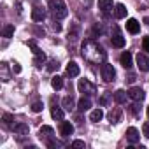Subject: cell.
<instances>
[{
  "mask_svg": "<svg viewBox=\"0 0 149 149\" xmlns=\"http://www.w3.org/2000/svg\"><path fill=\"white\" fill-rule=\"evenodd\" d=\"M83 56L93 63H98L105 60V51L98 42H95L93 39H88L83 42Z\"/></svg>",
  "mask_w": 149,
  "mask_h": 149,
  "instance_id": "cell-1",
  "label": "cell"
},
{
  "mask_svg": "<svg viewBox=\"0 0 149 149\" xmlns=\"http://www.w3.org/2000/svg\"><path fill=\"white\" fill-rule=\"evenodd\" d=\"M49 9H51V14L54 16V19H63L68 14L63 0H49Z\"/></svg>",
  "mask_w": 149,
  "mask_h": 149,
  "instance_id": "cell-2",
  "label": "cell"
},
{
  "mask_svg": "<svg viewBox=\"0 0 149 149\" xmlns=\"http://www.w3.org/2000/svg\"><path fill=\"white\" fill-rule=\"evenodd\" d=\"M114 77H116L114 67L109 65V63H104V65H102V79H104L105 83H111V81H114Z\"/></svg>",
  "mask_w": 149,
  "mask_h": 149,
  "instance_id": "cell-3",
  "label": "cell"
},
{
  "mask_svg": "<svg viewBox=\"0 0 149 149\" xmlns=\"http://www.w3.org/2000/svg\"><path fill=\"white\" fill-rule=\"evenodd\" d=\"M77 90H79L81 93H84V95H93V93L97 91V88H95L88 79H79V83H77Z\"/></svg>",
  "mask_w": 149,
  "mask_h": 149,
  "instance_id": "cell-4",
  "label": "cell"
},
{
  "mask_svg": "<svg viewBox=\"0 0 149 149\" xmlns=\"http://www.w3.org/2000/svg\"><path fill=\"white\" fill-rule=\"evenodd\" d=\"M128 97H130L132 100H135V102H140V100H144V91H142V88H139V86H132V88L128 90Z\"/></svg>",
  "mask_w": 149,
  "mask_h": 149,
  "instance_id": "cell-5",
  "label": "cell"
},
{
  "mask_svg": "<svg viewBox=\"0 0 149 149\" xmlns=\"http://www.w3.org/2000/svg\"><path fill=\"white\" fill-rule=\"evenodd\" d=\"M74 133V125L70 121H61L60 125V135L61 137H70Z\"/></svg>",
  "mask_w": 149,
  "mask_h": 149,
  "instance_id": "cell-6",
  "label": "cell"
},
{
  "mask_svg": "<svg viewBox=\"0 0 149 149\" xmlns=\"http://www.w3.org/2000/svg\"><path fill=\"white\" fill-rule=\"evenodd\" d=\"M137 67H139V70L147 72V70H149V58H147L146 54L139 53V54H137Z\"/></svg>",
  "mask_w": 149,
  "mask_h": 149,
  "instance_id": "cell-7",
  "label": "cell"
},
{
  "mask_svg": "<svg viewBox=\"0 0 149 149\" xmlns=\"http://www.w3.org/2000/svg\"><path fill=\"white\" fill-rule=\"evenodd\" d=\"M32 19L33 21H44L46 19V11L42 9V7H39V6H35L33 9H32Z\"/></svg>",
  "mask_w": 149,
  "mask_h": 149,
  "instance_id": "cell-8",
  "label": "cell"
},
{
  "mask_svg": "<svg viewBox=\"0 0 149 149\" xmlns=\"http://www.w3.org/2000/svg\"><path fill=\"white\" fill-rule=\"evenodd\" d=\"M119 61H121V65H123L125 68H130V67L133 65V56H132V53H130V51H125V53L119 56Z\"/></svg>",
  "mask_w": 149,
  "mask_h": 149,
  "instance_id": "cell-9",
  "label": "cell"
},
{
  "mask_svg": "<svg viewBox=\"0 0 149 149\" xmlns=\"http://www.w3.org/2000/svg\"><path fill=\"white\" fill-rule=\"evenodd\" d=\"M126 139L132 142V144H137L139 140H140V135H139V130L137 128H133V126H130L128 130H126Z\"/></svg>",
  "mask_w": 149,
  "mask_h": 149,
  "instance_id": "cell-10",
  "label": "cell"
},
{
  "mask_svg": "<svg viewBox=\"0 0 149 149\" xmlns=\"http://www.w3.org/2000/svg\"><path fill=\"white\" fill-rule=\"evenodd\" d=\"M126 30H128L130 33H133V35H135V33H139V32H140V23H139L137 19H133V18H132V19H128V21H126Z\"/></svg>",
  "mask_w": 149,
  "mask_h": 149,
  "instance_id": "cell-11",
  "label": "cell"
},
{
  "mask_svg": "<svg viewBox=\"0 0 149 149\" xmlns=\"http://www.w3.org/2000/svg\"><path fill=\"white\" fill-rule=\"evenodd\" d=\"M79 65L76 63V61H68V65H67V74L70 77H77L79 76Z\"/></svg>",
  "mask_w": 149,
  "mask_h": 149,
  "instance_id": "cell-12",
  "label": "cell"
},
{
  "mask_svg": "<svg viewBox=\"0 0 149 149\" xmlns=\"http://www.w3.org/2000/svg\"><path fill=\"white\" fill-rule=\"evenodd\" d=\"M126 14H128V9H126L123 4H116V7H114V16H116L118 19H123V18H126Z\"/></svg>",
  "mask_w": 149,
  "mask_h": 149,
  "instance_id": "cell-13",
  "label": "cell"
},
{
  "mask_svg": "<svg viewBox=\"0 0 149 149\" xmlns=\"http://www.w3.org/2000/svg\"><path fill=\"white\" fill-rule=\"evenodd\" d=\"M90 107H91V100L88 98V97H83L79 102H77V109H79V112H84V111H90Z\"/></svg>",
  "mask_w": 149,
  "mask_h": 149,
  "instance_id": "cell-14",
  "label": "cell"
},
{
  "mask_svg": "<svg viewBox=\"0 0 149 149\" xmlns=\"http://www.w3.org/2000/svg\"><path fill=\"white\" fill-rule=\"evenodd\" d=\"M61 105H63L67 111H72L74 107H76V100H74V97H72V95H68V97H65V98L61 100Z\"/></svg>",
  "mask_w": 149,
  "mask_h": 149,
  "instance_id": "cell-15",
  "label": "cell"
},
{
  "mask_svg": "<svg viewBox=\"0 0 149 149\" xmlns=\"http://www.w3.org/2000/svg\"><path fill=\"white\" fill-rule=\"evenodd\" d=\"M126 97H128V91H125V90H118V91L114 93L116 104H125V102H126Z\"/></svg>",
  "mask_w": 149,
  "mask_h": 149,
  "instance_id": "cell-16",
  "label": "cell"
},
{
  "mask_svg": "<svg viewBox=\"0 0 149 149\" xmlns=\"http://www.w3.org/2000/svg\"><path fill=\"white\" fill-rule=\"evenodd\" d=\"M98 9L102 13H109L112 9V0H98Z\"/></svg>",
  "mask_w": 149,
  "mask_h": 149,
  "instance_id": "cell-17",
  "label": "cell"
},
{
  "mask_svg": "<svg viewBox=\"0 0 149 149\" xmlns=\"http://www.w3.org/2000/svg\"><path fill=\"white\" fill-rule=\"evenodd\" d=\"M111 42H112V46H114V47H125V37H121L119 33L112 35Z\"/></svg>",
  "mask_w": 149,
  "mask_h": 149,
  "instance_id": "cell-18",
  "label": "cell"
},
{
  "mask_svg": "<svg viewBox=\"0 0 149 149\" xmlns=\"http://www.w3.org/2000/svg\"><path fill=\"white\" fill-rule=\"evenodd\" d=\"M102 118H104V111H102V109H95V111H91V114H90V121H93V123H98Z\"/></svg>",
  "mask_w": 149,
  "mask_h": 149,
  "instance_id": "cell-19",
  "label": "cell"
},
{
  "mask_svg": "<svg viewBox=\"0 0 149 149\" xmlns=\"http://www.w3.org/2000/svg\"><path fill=\"white\" fill-rule=\"evenodd\" d=\"M109 121L111 123H119L121 121V111L119 109H112L109 112Z\"/></svg>",
  "mask_w": 149,
  "mask_h": 149,
  "instance_id": "cell-20",
  "label": "cell"
},
{
  "mask_svg": "<svg viewBox=\"0 0 149 149\" xmlns=\"http://www.w3.org/2000/svg\"><path fill=\"white\" fill-rule=\"evenodd\" d=\"M44 61H46V54L40 51V53H37L35 54V58H33V65L37 67V68H40L42 65H44Z\"/></svg>",
  "mask_w": 149,
  "mask_h": 149,
  "instance_id": "cell-21",
  "label": "cell"
},
{
  "mask_svg": "<svg viewBox=\"0 0 149 149\" xmlns=\"http://www.w3.org/2000/svg\"><path fill=\"white\" fill-rule=\"evenodd\" d=\"M51 116H53V119H58V121H63V111L60 109V107H51Z\"/></svg>",
  "mask_w": 149,
  "mask_h": 149,
  "instance_id": "cell-22",
  "label": "cell"
},
{
  "mask_svg": "<svg viewBox=\"0 0 149 149\" xmlns=\"http://www.w3.org/2000/svg\"><path fill=\"white\" fill-rule=\"evenodd\" d=\"M13 130H14L16 133H19V135H26V133H28V126H26V125H23V123L13 125Z\"/></svg>",
  "mask_w": 149,
  "mask_h": 149,
  "instance_id": "cell-23",
  "label": "cell"
},
{
  "mask_svg": "<svg viewBox=\"0 0 149 149\" xmlns=\"http://www.w3.org/2000/svg\"><path fill=\"white\" fill-rule=\"evenodd\" d=\"M51 86H53L54 90H61V88H63V79H61L60 76H54V77L51 79Z\"/></svg>",
  "mask_w": 149,
  "mask_h": 149,
  "instance_id": "cell-24",
  "label": "cell"
},
{
  "mask_svg": "<svg viewBox=\"0 0 149 149\" xmlns=\"http://www.w3.org/2000/svg\"><path fill=\"white\" fill-rule=\"evenodd\" d=\"M13 33H14V26L13 25H7V26H4V37H13Z\"/></svg>",
  "mask_w": 149,
  "mask_h": 149,
  "instance_id": "cell-25",
  "label": "cell"
},
{
  "mask_svg": "<svg viewBox=\"0 0 149 149\" xmlns=\"http://www.w3.org/2000/svg\"><path fill=\"white\" fill-rule=\"evenodd\" d=\"M58 68H60V65H58L56 60H51V61L47 63V70H49V72H54V70H58Z\"/></svg>",
  "mask_w": 149,
  "mask_h": 149,
  "instance_id": "cell-26",
  "label": "cell"
},
{
  "mask_svg": "<svg viewBox=\"0 0 149 149\" xmlns=\"http://www.w3.org/2000/svg\"><path fill=\"white\" fill-rule=\"evenodd\" d=\"M53 133H54V130H53L51 126H42V128H40V137H42V135H53Z\"/></svg>",
  "mask_w": 149,
  "mask_h": 149,
  "instance_id": "cell-27",
  "label": "cell"
},
{
  "mask_svg": "<svg viewBox=\"0 0 149 149\" xmlns=\"http://www.w3.org/2000/svg\"><path fill=\"white\" fill-rule=\"evenodd\" d=\"M42 107H44V105H42V102H35V104L32 105V111H33V112H40V111H42Z\"/></svg>",
  "mask_w": 149,
  "mask_h": 149,
  "instance_id": "cell-28",
  "label": "cell"
},
{
  "mask_svg": "<svg viewBox=\"0 0 149 149\" xmlns=\"http://www.w3.org/2000/svg\"><path fill=\"white\" fill-rule=\"evenodd\" d=\"M142 49L144 51H149V37H144L142 39Z\"/></svg>",
  "mask_w": 149,
  "mask_h": 149,
  "instance_id": "cell-29",
  "label": "cell"
},
{
  "mask_svg": "<svg viewBox=\"0 0 149 149\" xmlns=\"http://www.w3.org/2000/svg\"><path fill=\"white\" fill-rule=\"evenodd\" d=\"M28 46H30V47L33 49V54H37V53H40V49H39V47L35 46V42H33V40H30V42H28Z\"/></svg>",
  "mask_w": 149,
  "mask_h": 149,
  "instance_id": "cell-30",
  "label": "cell"
},
{
  "mask_svg": "<svg viewBox=\"0 0 149 149\" xmlns=\"http://www.w3.org/2000/svg\"><path fill=\"white\" fill-rule=\"evenodd\" d=\"M13 116L11 114H4V121H6V125H13Z\"/></svg>",
  "mask_w": 149,
  "mask_h": 149,
  "instance_id": "cell-31",
  "label": "cell"
},
{
  "mask_svg": "<svg viewBox=\"0 0 149 149\" xmlns=\"http://www.w3.org/2000/svg\"><path fill=\"white\" fill-rule=\"evenodd\" d=\"M142 132H144V135L149 139V123H144V125H142Z\"/></svg>",
  "mask_w": 149,
  "mask_h": 149,
  "instance_id": "cell-32",
  "label": "cell"
},
{
  "mask_svg": "<svg viewBox=\"0 0 149 149\" xmlns=\"http://www.w3.org/2000/svg\"><path fill=\"white\" fill-rule=\"evenodd\" d=\"M72 147H84V142L83 140H74L72 142Z\"/></svg>",
  "mask_w": 149,
  "mask_h": 149,
  "instance_id": "cell-33",
  "label": "cell"
},
{
  "mask_svg": "<svg viewBox=\"0 0 149 149\" xmlns=\"http://www.w3.org/2000/svg\"><path fill=\"white\" fill-rule=\"evenodd\" d=\"M13 70H14L16 74H19V72H21V65H18V63H14V67H13Z\"/></svg>",
  "mask_w": 149,
  "mask_h": 149,
  "instance_id": "cell-34",
  "label": "cell"
},
{
  "mask_svg": "<svg viewBox=\"0 0 149 149\" xmlns=\"http://www.w3.org/2000/svg\"><path fill=\"white\" fill-rule=\"evenodd\" d=\"M53 28H54L56 32H60V30H61V25H60V23H53Z\"/></svg>",
  "mask_w": 149,
  "mask_h": 149,
  "instance_id": "cell-35",
  "label": "cell"
},
{
  "mask_svg": "<svg viewBox=\"0 0 149 149\" xmlns=\"http://www.w3.org/2000/svg\"><path fill=\"white\" fill-rule=\"evenodd\" d=\"M132 112H133V114H139V105L133 104V105H132Z\"/></svg>",
  "mask_w": 149,
  "mask_h": 149,
  "instance_id": "cell-36",
  "label": "cell"
},
{
  "mask_svg": "<svg viewBox=\"0 0 149 149\" xmlns=\"http://www.w3.org/2000/svg\"><path fill=\"white\" fill-rule=\"evenodd\" d=\"M100 104H102V105H107V98H105V97H102V98H100Z\"/></svg>",
  "mask_w": 149,
  "mask_h": 149,
  "instance_id": "cell-37",
  "label": "cell"
},
{
  "mask_svg": "<svg viewBox=\"0 0 149 149\" xmlns=\"http://www.w3.org/2000/svg\"><path fill=\"white\" fill-rule=\"evenodd\" d=\"M144 23H146V25L149 26V18H144Z\"/></svg>",
  "mask_w": 149,
  "mask_h": 149,
  "instance_id": "cell-38",
  "label": "cell"
},
{
  "mask_svg": "<svg viewBox=\"0 0 149 149\" xmlns=\"http://www.w3.org/2000/svg\"><path fill=\"white\" fill-rule=\"evenodd\" d=\"M147 116H149V107H147Z\"/></svg>",
  "mask_w": 149,
  "mask_h": 149,
  "instance_id": "cell-39",
  "label": "cell"
}]
</instances>
